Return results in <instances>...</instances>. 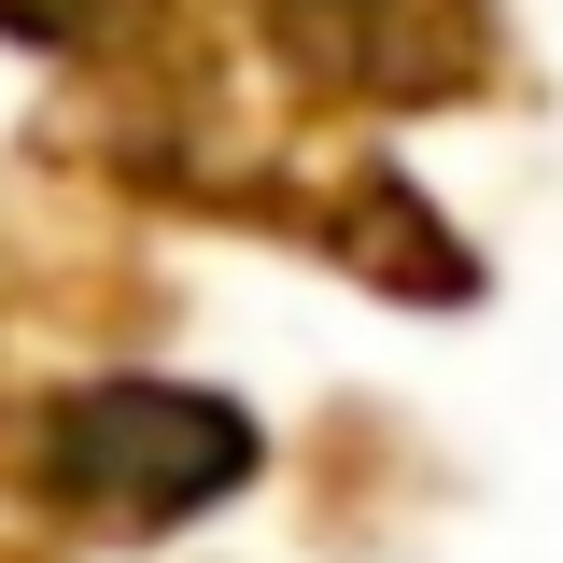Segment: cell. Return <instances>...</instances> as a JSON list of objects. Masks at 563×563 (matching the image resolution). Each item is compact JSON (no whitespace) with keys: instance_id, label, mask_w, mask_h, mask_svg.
I'll return each mask as SVG.
<instances>
[{"instance_id":"obj_1","label":"cell","mask_w":563,"mask_h":563,"mask_svg":"<svg viewBox=\"0 0 563 563\" xmlns=\"http://www.w3.org/2000/svg\"><path fill=\"white\" fill-rule=\"evenodd\" d=\"M254 465V437L240 409H198V395H85L57 422V479L99 493V507H128V521H169V507H198Z\"/></svg>"}]
</instances>
